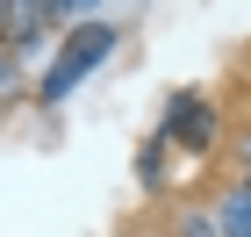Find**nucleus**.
<instances>
[{"instance_id": "obj_1", "label": "nucleus", "mask_w": 251, "mask_h": 237, "mask_svg": "<svg viewBox=\"0 0 251 237\" xmlns=\"http://www.w3.org/2000/svg\"><path fill=\"white\" fill-rule=\"evenodd\" d=\"M115 43H122V29H115V22H72V43H65V58L50 65V79H43V101H65L79 79L94 72L108 51H115Z\"/></svg>"}, {"instance_id": "obj_2", "label": "nucleus", "mask_w": 251, "mask_h": 237, "mask_svg": "<svg viewBox=\"0 0 251 237\" xmlns=\"http://www.w3.org/2000/svg\"><path fill=\"white\" fill-rule=\"evenodd\" d=\"M158 137L165 144H179V151H215L223 144V101H208V94H173V108H165V122H158Z\"/></svg>"}, {"instance_id": "obj_3", "label": "nucleus", "mask_w": 251, "mask_h": 237, "mask_svg": "<svg viewBox=\"0 0 251 237\" xmlns=\"http://www.w3.org/2000/svg\"><path fill=\"white\" fill-rule=\"evenodd\" d=\"M208 216H215V230H223V237H251V180H230V187H215Z\"/></svg>"}, {"instance_id": "obj_4", "label": "nucleus", "mask_w": 251, "mask_h": 237, "mask_svg": "<svg viewBox=\"0 0 251 237\" xmlns=\"http://www.w3.org/2000/svg\"><path fill=\"white\" fill-rule=\"evenodd\" d=\"M173 237H223V230H215V216H208V201H179Z\"/></svg>"}, {"instance_id": "obj_5", "label": "nucleus", "mask_w": 251, "mask_h": 237, "mask_svg": "<svg viewBox=\"0 0 251 237\" xmlns=\"http://www.w3.org/2000/svg\"><path fill=\"white\" fill-rule=\"evenodd\" d=\"M230 158H237V180H251V130H244V137L230 144Z\"/></svg>"}, {"instance_id": "obj_6", "label": "nucleus", "mask_w": 251, "mask_h": 237, "mask_svg": "<svg viewBox=\"0 0 251 237\" xmlns=\"http://www.w3.org/2000/svg\"><path fill=\"white\" fill-rule=\"evenodd\" d=\"M237 101H244V115H251V51H244V65H237Z\"/></svg>"}]
</instances>
